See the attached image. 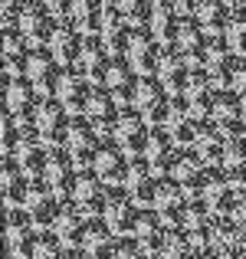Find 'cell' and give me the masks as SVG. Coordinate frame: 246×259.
Returning <instances> with one entry per match:
<instances>
[{"label":"cell","instance_id":"5","mask_svg":"<svg viewBox=\"0 0 246 259\" xmlns=\"http://www.w3.org/2000/svg\"><path fill=\"white\" fill-rule=\"evenodd\" d=\"M108 190L112 187H108L92 167H82L76 174V181H72L69 200L76 203L86 217H102V207H105V200H108Z\"/></svg>","mask_w":246,"mask_h":259},{"label":"cell","instance_id":"4","mask_svg":"<svg viewBox=\"0 0 246 259\" xmlns=\"http://www.w3.org/2000/svg\"><path fill=\"white\" fill-rule=\"evenodd\" d=\"M99 128L92 125V121L86 118V115H76V118L69 121V128H66V138H63V148L69 151V158L76 161V167H89L95 158V151H99Z\"/></svg>","mask_w":246,"mask_h":259},{"label":"cell","instance_id":"42","mask_svg":"<svg viewBox=\"0 0 246 259\" xmlns=\"http://www.w3.org/2000/svg\"><path fill=\"white\" fill-rule=\"evenodd\" d=\"M240 99H243V105H246V85L240 89Z\"/></svg>","mask_w":246,"mask_h":259},{"label":"cell","instance_id":"45","mask_svg":"<svg viewBox=\"0 0 246 259\" xmlns=\"http://www.w3.org/2000/svg\"><path fill=\"white\" fill-rule=\"evenodd\" d=\"M243 10H246V0H243Z\"/></svg>","mask_w":246,"mask_h":259},{"label":"cell","instance_id":"8","mask_svg":"<svg viewBox=\"0 0 246 259\" xmlns=\"http://www.w3.org/2000/svg\"><path fill=\"white\" fill-rule=\"evenodd\" d=\"M158 56H161V43L154 39V33L148 30V26H135L132 39H128V46H125V59L135 69V76H154Z\"/></svg>","mask_w":246,"mask_h":259},{"label":"cell","instance_id":"23","mask_svg":"<svg viewBox=\"0 0 246 259\" xmlns=\"http://www.w3.org/2000/svg\"><path fill=\"white\" fill-rule=\"evenodd\" d=\"M154 76L161 79V85L168 89L171 95H181L184 92V82L190 76V63L184 53H177L174 46H161V56H158V69Z\"/></svg>","mask_w":246,"mask_h":259},{"label":"cell","instance_id":"17","mask_svg":"<svg viewBox=\"0 0 246 259\" xmlns=\"http://www.w3.org/2000/svg\"><path fill=\"white\" fill-rule=\"evenodd\" d=\"M36 89H33V82L23 76V72H4V108L13 115V118H30L33 108H36Z\"/></svg>","mask_w":246,"mask_h":259},{"label":"cell","instance_id":"24","mask_svg":"<svg viewBox=\"0 0 246 259\" xmlns=\"http://www.w3.org/2000/svg\"><path fill=\"white\" fill-rule=\"evenodd\" d=\"M164 233H168V223L161 220V213H158V210H154V207L138 210V220H135L132 236L141 243V249H145V253L151 256V259H158V253H161Z\"/></svg>","mask_w":246,"mask_h":259},{"label":"cell","instance_id":"10","mask_svg":"<svg viewBox=\"0 0 246 259\" xmlns=\"http://www.w3.org/2000/svg\"><path fill=\"white\" fill-rule=\"evenodd\" d=\"M82 39H86V33H82L79 26H72L66 17H59L56 23H53V33H50V43H46V50L56 56V63L63 66V69H72V66H79Z\"/></svg>","mask_w":246,"mask_h":259},{"label":"cell","instance_id":"39","mask_svg":"<svg viewBox=\"0 0 246 259\" xmlns=\"http://www.w3.org/2000/svg\"><path fill=\"white\" fill-rule=\"evenodd\" d=\"M194 259H220V256H217L214 249H197V256H194Z\"/></svg>","mask_w":246,"mask_h":259},{"label":"cell","instance_id":"26","mask_svg":"<svg viewBox=\"0 0 246 259\" xmlns=\"http://www.w3.org/2000/svg\"><path fill=\"white\" fill-rule=\"evenodd\" d=\"M86 220L89 217L82 213L72 200H63L59 203V213H56V223H53V233L63 240L66 249H79L82 246V230H86Z\"/></svg>","mask_w":246,"mask_h":259},{"label":"cell","instance_id":"19","mask_svg":"<svg viewBox=\"0 0 246 259\" xmlns=\"http://www.w3.org/2000/svg\"><path fill=\"white\" fill-rule=\"evenodd\" d=\"M92 167L95 174L102 177V181L108 184V187H125V174H128V154L121 151L115 141H102L99 151H95L92 158Z\"/></svg>","mask_w":246,"mask_h":259},{"label":"cell","instance_id":"20","mask_svg":"<svg viewBox=\"0 0 246 259\" xmlns=\"http://www.w3.org/2000/svg\"><path fill=\"white\" fill-rule=\"evenodd\" d=\"M207 167H210V164L194 151V148H177L174 164H171L168 174L174 177V181L181 184V187L187 190L190 197H197V190H200V184H203V174H207Z\"/></svg>","mask_w":246,"mask_h":259},{"label":"cell","instance_id":"31","mask_svg":"<svg viewBox=\"0 0 246 259\" xmlns=\"http://www.w3.org/2000/svg\"><path fill=\"white\" fill-rule=\"evenodd\" d=\"M233 10H236V7H230L227 0H197L194 17H197V23H200L210 36H223L227 20H230V13H233Z\"/></svg>","mask_w":246,"mask_h":259},{"label":"cell","instance_id":"43","mask_svg":"<svg viewBox=\"0 0 246 259\" xmlns=\"http://www.w3.org/2000/svg\"><path fill=\"white\" fill-rule=\"evenodd\" d=\"M102 4H105V7H112V4H115V0H102Z\"/></svg>","mask_w":246,"mask_h":259},{"label":"cell","instance_id":"30","mask_svg":"<svg viewBox=\"0 0 246 259\" xmlns=\"http://www.w3.org/2000/svg\"><path fill=\"white\" fill-rule=\"evenodd\" d=\"M223 138H227V135L220 132V125H214V121H200V125H197V135H194V145H190V148H194V151L200 154L210 167H220Z\"/></svg>","mask_w":246,"mask_h":259},{"label":"cell","instance_id":"1","mask_svg":"<svg viewBox=\"0 0 246 259\" xmlns=\"http://www.w3.org/2000/svg\"><path fill=\"white\" fill-rule=\"evenodd\" d=\"M30 121H33V128L39 132V138H43L50 148H56V145H63L66 128H69L72 118H69V112H66L63 102H56L53 95H46V99L36 102V108H33Z\"/></svg>","mask_w":246,"mask_h":259},{"label":"cell","instance_id":"12","mask_svg":"<svg viewBox=\"0 0 246 259\" xmlns=\"http://www.w3.org/2000/svg\"><path fill=\"white\" fill-rule=\"evenodd\" d=\"M187 200H190V194H187V190H184L171 174L158 177V184H154V203H151V207L161 213V220L168 223V227H181Z\"/></svg>","mask_w":246,"mask_h":259},{"label":"cell","instance_id":"34","mask_svg":"<svg viewBox=\"0 0 246 259\" xmlns=\"http://www.w3.org/2000/svg\"><path fill=\"white\" fill-rule=\"evenodd\" d=\"M223 39L230 43V50H233L236 56H246V10H243V7H236V10L230 13L227 30H223Z\"/></svg>","mask_w":246,"mask_h":259},{"label":"cell","instance_id":"9","mask_svg":"<svg viewBox=\"0 0 246 259\" xmlns=\"http://www.w3.org/2000/svg\"><path fill=\"white\" fill-rule=\"evenodd\" d=\"M76 161L69 158V151H66L63 145L50 148L46 151V161H43V181L50 184V190L59 197V200H69V190H72V181H76Z\"/></svg>","mask_w":246,"mask_h":259},{"label":"cell","instance_id":"44","mask_svg":"<svg viewBox=\"0 0 246 259\" xmlns=\"http://www.w3.org/2000/svg\"><path fill=\"white\" fill-rule=\"evenodd\" d=\"M243 138H246V118H243Z\"/></svg>","mask_w":246,"mask_h":259},{"label":"cell","instance_id":"15","mask_svg":"<svg viewBox=\"0 0 246 259\" xmlns=\"http://www.w3.org/2000/svg\"><path fill=\"white\" fill-rule=\"evenodd\" d=\"M138 203L132 200V194H121V187H112L108 190V200L102 207V220L108 223L115 236H132L135 230V220H138Z\"/></svg>","mask_w":246,"mask_h":259},{"label":"cell","instance_id":"41","mask_svg":"<svg viewBox=\"0 0 246 259\" xmlns=\"http://www.w3.org/2000/svg\"><path fill=\"white\" fill-rule=\"evenodd\" d=\"M227 4H230V7H243V0H227Z\"/></svg>","mask_w":246,"mask_h":259},{"label":"cell","instance_id":"14","mask_svg":"<svg viewBox=\"0 0 246 259\" xmlns=\"http://www.w3.org/2000/svg\"><path fill=\"white\" fill-rule=\"evenodd\" d=\"M89 92H92V79H89L79 66H72V69H63V72H59L56 89H53V99L63 102L69 115H82Z\"/></svg>","mask_w":246,"mask_h":259},{"label":"cell","instance_id":"27","mask_svg":"<svg viewBox=\"0 0 246 259\" xmlns=\"http://www.w3.org/2000/svg\"><path fill=\"white\" fill-rule=\"evenodd\" d=\"M112 59L108 46L99 39V33H86L82 39V53H79V69L92 79V85H102V76H105V66Z\"/></svg>","mask_w":246,"mask_h":259},{"label":"cell","instance_id":"33","mask_svg":"<svg viewBox=\"0 0 246 259\" xmlns=\"http://www.w3.org/2000/svg\"><path fill=\"white\" fill-rule=\"evenodd\" d=\"M30 53V43L13 23H4V72H23V59Z\"/></svg>","mask_w":246,"mask_h":259},{"label":"cell","instance_id":"25","mask_svg":"<svg viewBox=\"0 0 246 259\" xmlns=\"http://www.w3.org/2000/svg\"><path fill=\"white\" fill-rule=\"evenodd\" d=\"M118 112H121V108H118V102L112 99V92H108L105 85H92V92H89V99H86L82 115H86V118L92 121V125L99 128L102 135L112 132V121H115V115H118Z\"/></svg>","mask_w":246,"mask_h":259},{"label":"cell","instance_id":"18","mask_svg":"<svg viewBox=\"0 0 246 259\" xmlns=\"http://www.w3.org/2000/svg\"><path fill=\"white\" fill-rule=\"evenodd\" d=\"M233 194H236V187L230 184L227 171H223V167H207V174H203V184H200V190H197V197H200V200L207 203V207L214 210L217 217H227V213H230Z\"/></svg>","mask_w":246,"mask_h":259},{"label":"cell","instance_id":"29","mask_svg":"<svg viewBox=\"0 0 246 259\" xmlns=\"http://www.w3.org/2000/svg\"><path fill=\"white\" fill-rule=\"evenodd\" d=\"M177 7L171 4V0H151V10H148V30L154 33V39L164 46H171V39H174V30H177Z\"/></svg>","mask_w":246,"mask_h":259},{"label":"cell","instance_id":"6","mask_svg":"<svg viewBox=\"0 0 246 259\" xmlns=\"http://www.w3.org/2000/svg\"><path fill=\"white\" fill-rule=\"evenodd\" d=\"M171 92L161 85L158 76H138L135 79V92H132V108H138L148 118V125H161L164 121V108H168Z\"/></svg>","mask_w":246,"mask_h":259},{"label":"cell","instance_id":"13","mask_svg":"<svg viewBox=\"0 0 246 259\" xmlns=\"http://www.w3.org/2000/svg\"><path fill=\"white\" fill-rule=\"evenodd\" d=\"M177 53H184L190 63V69H200L203 66V50H207V30L197 23L194 13H184L177 20V30H174V39H171Z\"/></svg>","mask_w":246,"mask_h":259},{"label":"cell","instance_id":"3","mask_svg":"<svg viewBox=\"0 0 246 259\" xmlns=\"http://www.w3.org/2000/svg\"><path fill=\"white\" fill-rule=\"evenodd\" d=\"M23 39L30 43V50L50 43V33H53V13L43 7V0H23L17 10V20H13Z\"/></svg>","mask_w":246,"mask_h":259},{"label":"cell","instance_id":"21","mask_svg":"<svg viewBox=\"0 0 246 259\" xmlns=\"http://www.w3.org/2000/svg\"><path fill=\"white\" fill-rule=\"evenodd\" d=\"M233 63H236V53L230 50L227 39H223V36H210L207 50H203V66H200V69L217 82V89H227L230 72H233Z\"/></svg>","mask_w":246,"mask_h":259},{"label":"cell","instance_id":"16","mask_svg":"<svg viewBox=\"0 0 246 259\" xmlns=\"http://www.w3.org/2000/svg\"><path fill=\"white\" fill-rule=\"evenodd\" d=\"M174 154H177V141L174 135L168 132L164 125H151L148 128V138H145V148H141V158L151 164V171L164 177L174 164Z\"/></svg>","mask_w":246,"mask_h":259},{"label":"cell","instance_id":"22","mask_svg":"<svg viewBox=\"0 0 246 259\" xmlns=\"http://www.w3.org/2000/svg\"><path fill=\"white\" fill-rule=\"evenodd\" d=\"M243 118H246V105L240 99V92L233 89H217L214 95V125H220L223 135H233V132H243Z\"/></svg>","mask_w":246,"mask_h":259},{"label":"cell","instance_id":"40","mask_svg":"<svg viewBox=\"0 0 246 259\" xmlns=\"http://www.w3.org/2000/svg\"><path fill=\"white\" fill-rule=\"evenodd\" d=\"M63 259H89L86 253H82V249H66V256Z\"/></svg>","mask_w":246,"mask_h":259},{"label":"cell","instance_id":"46","mask_svg":"<svg viewBox=\"0 0 246 259\" xmlns=\"http://www.w3.org/2000/svg\"><path fill=\"white\" fill-rule=\"evenodd\" d=\"M4 259H7V256H4Z\"/></svg>","mask_w":246,"mask_h":259},{"label":"cell","instance_id":"35","mask_svg":"<svg viewBox=\"0 0 246 259\" xmlns=\"http://www.w3.org/2000/svg\"><path fill=\"white\" fill-rule=\"evenodd\" d=\"M112 7L121 13V20H128L132 26H145L148 23V10H151V0H115Z\"/></svg>","mask_w":246,"mask_h":259},{"label":"cell","instance_id":"7","mask_svg":"<svg viewBox=\"0 0 246 259\" xmlns=\"http://www.w3.org/2000/svg\"><path fill=\"white\" fill-rule=\"evenodd\" d=\"M59 72H63V66L56 63V56H53V53L46 50V46H36V50L26 53V59H23V76L33 82V89H36L39 99L53 95Z\"/></svg>","mask_w":246,"mask_h":259},{"label":"cell","instance_id":"28","mask_svg":"<svg viewBox=\"0 0 246 259\" xmlns=\"http://www.w3.org/2000/svg\"><path fill=\"white\" fill-rule=\"evenodd\" d=\"M132 30L135 26L128 20H121V13L115 7H105V17H102V26H99V39L108 46L112 56H125V46L132 39Z\"/></svg>","mask_w":246,"mask_h":259},{"label":"cell","instance_id":"37","mask_svg":"<svg viewBox=\"0 0 246 259\" xmlns=\"http://www.w3.org/2000/svg\"><path fill=\"white\" fill-rule=\"evenodd\" d=\"M43 7L53 13V17H66L69 7H72V0H43Z\"/></svg>","mask_w":246,"mask_h":259},{"label":"cell","instance_id":"36","mask_svg":"<svg viewBox=\"0 0 246 259\" xmlns=\"http://www.w3.org/2000/svg\"><path fill=\"white\" fill-rule=\"evenodd\" d=\"M115 259H151L141 249V243L135 240V236H118V243H115Z\"/></svg>","mask_w":246,"mask_h":259},{"label":"cell","instance_id":"11","mask_svg":"<svg viewBox=\"0 0 246 259\" xmlns=\"http://www.w3.org/2000/svg\"><path fill=\"white\" fill-rule=\"evenodd\" d=\"M184 102H187L194 121H210L214 118V95H217V82L207 76L203 69H190L187 82H184Z\"/></svg>","mask_w":246,"mask_h":259},{"label":"cell","instance_id":"38","mask_svg":"<svg viewBox=\"0 0 246 259\" xmlns=\"http://www.w3.org/2000/svg\"><path fill=\"white\" fill-rule=\"evenodd\" d=\"M171 4L177 7V13H194V7H197V0H171Z\"/></svg>","mask_w":246,"mask_h":259},{"label":"cell","instance_id":"2","mask_svg":"<svg viewBox=\"0 0 246 259\" xmlns=\"http://www.w3.org/2000/svg\"><path fill=\"white\" fill-rule=\"evenodd\" d=\"M148 128L151 125H148V118L138 112V108H121V112L115 115V121H112L108 138H112L128 158H135V154H141V148H145Z\"/></svg>","mask_w":246,"mask_h":259},{"label":"cell","instance_id":"32","mask_svg":"<svg viewBox=\"0 0 246 259\" xmlns=\"http://www.w3.org/2000/svg\"><path fill=\"white\" fill-rule=\"evenodd\" d=\"M102 17H105V4L102 0H72L69 13H66V20L72 26H79L82 33H99Z\"/></svg>","mask_w":246,"mask_h":259}]
</instances>
